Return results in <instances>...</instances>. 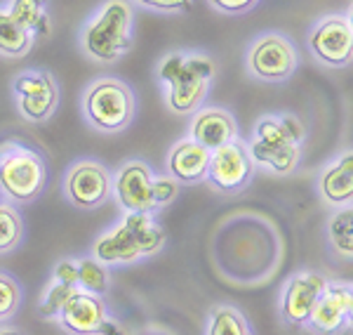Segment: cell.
Listing matches in <instances>:
<instances>
[{
  "instance_id": "1",
  "label": "cell",
  "mask_w": 353,
  "mask_h": 335,
  "mask_svg": "<svg viewBox=\"0 0 353 335\" xmlns=\"http://www.w3.org/2000/svg\"><path fill=\"white\" fill-rule=\"evenodd\" d=\"M165 243L168 234L156 222V215L125 213L116 227L94 238L92 258L106 267H128L158 255Z\"/></svg>"
},
{
  "instance_id": "2",
  "label": "cell",
  "mask_w": 353,
  "mask_h": 335,
  "mask_svg": "<svg viewBox=\"0 0 353 335\" xmlns=\"http://www.w3.org/2000/svg\"><path fill=\"white\" fill-rule=\"evenodd\" d=\"M214 61L205 52H179L165 55L158 64V78L165 83V102L174 113H196L214 81Z\"/></svg>"
},
{
  "instance_id": "3",
  "label": "cell",
  "mask_w": 353,
  "mask_h": 335,
  "mask_svg": "<svg viewBox=\"0 0 353 335\" xmlns=\"http://www.w3.org/2000/svg\"><path fill=\"white\" fill-rule=\"evenodd\" d=\"M306 140L304 123L292 113H269L254 126L252 142L248 144L254 166H264L273 175H292L299 168L301 146Z\"/></svg>"
},
{
  "instance_id": "4",
  "label": "cell",
  "mask_w": 353,
  "mask_h": 335,
  "mask_svg": "<svg viewBox=\"0 0 353 335\" xmlns=\"http://www.w3.org/2000/svg\"><path fill=\"white\" fill-rule=\"evenodd\" d=\"M132 8L128 0H106L81 31V48L92 61L116 64L132 48Z\"/></svg>"
},
{
  "instance_id": "5",
  "label": "cell",
  "mask_w": 353,
  "mask_h": 335,
  "mask_svg": "<svg viewBox=\"0 0 353 335\" xmlns=\"http://www.w3.org/2000/svg\"><path fill=\"white\" fill-rule=\"evenodd\" d=\"M81 109L85 121L104 135L123 133L132 126L137 113L134 90L121 78L104 76L90 83L83 93Z\"/></svg>"
},
{
  "instance_id": "6",
  "label": "cell",
  "mask_w": 353,
  "mask_h": 335,
  "mask_svg": "<svg viewBox=\"0 0 353 335\" xmlns=\"http://www.w3.org/2000/svg\"><path fill=\"white\" fill-rule=\"evenodd\" d=\"M48 184L45 158L19 142L0 144V196L14 206H28L43 196Z\"/></svg>"
},
{
  "instance_id": "7",
  "label": "cell",
  "mask_w": 353,
  "mask_h": 335,
  "mask_svg": "<svg viewBox=\"0 0 353 335\" xmlns=\"http://www.w3.org/2000/svg\"><path fill=\"white\" fill-rule=\"evenodd\" d=\"M245 66L250 76L261 83H285L297 71L299 52L285 33L266 31L250 43Z\"/></svg>"
},
{
  "instance_id": "8",
  "label": "cell",
  "mask_w": 353,
  "mask_h": 335,
  "mask_svg": "<svg viewBox=\"0 0 353 335\" xmlns=\"http://www.w3.org/2000/svg\"><path fill=\"white\" fill-rule=\"evenodd\" d=\"M64 196L81 210H97L113 196V175L104 163L81 158L71 163L64 178Z\"/></svg>"
},
{
  "instance_id": "9",
  "label": "cell",
  "mask_w": 353,
  "mask_h": 335,
  "mask_svg": "<svg viewBox=\"0 0 353 335\" xmlns=\"http://www.w3.org/2000/svg\"><path fill=\"white\" fill-rule=\"evenodd\" d=\"M57 321L71 335H125L123 326L106 309L104 298L81 288L71 293Z\"/></svg>"
},
{
  "instance_id": "10",
  "label": "cell",
  "mask_w": 353,
  "mask_h": 335,
  "mask_svg": "<svg viewBox=\"0 0 353 335\" xmlns=\"http://www.w3.org/2000/svg\"><path fill=\"white\" fill-rule=\"evenodd\" d=\"M17 109L28 123H45L54 116L59 106V85L45 69L19 71L12 81Z\"/></svg>"
},
{
  "instance_id": "11",
  "label": "cell",
  "mask_w": 353,
  "mask_h": 335,
  "mask_svg": "<svg viewBox=\"0 0 353 335\" xmlns=\"http://www.w3.org/2000/svg\"><path fill=\"white\" fill-rule=\"evenodd\" d=\"M254 170H257V166L250 156L248 144L243 140H233L210 154L208 178L205 180L219 194L236 196L250 186Z\"/></svg>"
},
{
  "instance_id": "12",
  "label": "cell",
  "mask_w": 353,
  "mask_h": 335,
  "mask_svg": "<svg viewBox=\"0 0 353 335\" xmlns=\"http://www.w3.org/2000/svg\"><path fill=\"white\" fill-rule=\"evenodd\" d=\"M309 52L313 59L330 69H344L353 57V21L351 15H327L311 28Z\"/></svg>"
},
{
  "instance_id": "13",
  "label": "cell",
  "mask_w": 353,
  "mask_h": 335,
  "mask_svg": "<svg viewBox=\"0 0 353 335\" xmlns=\"http://www.w3.org/2000/svg\"><path fill=\"white\" fill-rule=\"evenodd\" d=\"M353 286L349 281H330L313 305L304 328L311 335H341L351 328Z\"/></svg>"
},
{
  "instance_id": "14",
  "label": "cell",
  "mask_w": 353,
  "mask_h": 335,
  "mask_svg": "<svg viewBox=\"0 0 353 335\" xmlns=\"http://www.w3.org/2000/svg\"><path fill=\"white\" fill-rule=\"evenodd\" d=\"M327 283L330 279L325 274H321V271H294L285 281V286H283L281 305H278L283 323L290 328H304L313 305L318 303V298L323 295Z\"/></svg>"
},
{
  "instance_id": "15",
  "label": "cell",
  "mask_w": 353,
  "mask_h": 335,
  "mask_svg": "<svg viewBox=\"0 0 353 335\" xmlns=\"http://www.w3.org/2000/svg\"><path fill=\"white\" fill-rule=\"evenodd\" d=\"M153 170L141 158L125 161L113 178V196L123 213H146L156 215V201H153Z\"/></svg>"
},
{
  "instance_id": "16",
  "label": "cell",
  "mask_w": 353,
  "mask_h": 335,
  "mask_svg": "<svg viewBox=\"0 0 353 335\" xmlns=\"http://www.w3.org/2000/svg\"><path fill=\"white\" fill-rule=\"evenodd\" d=\"M189 137L208 151H214L238 140V123L231 111L219 109V106L198 109L193 113V121L189 126Z\"/></svg>"
},
{
  "instance_id": "17",
  "label": "cell",
  "mask_w": 353,
  "mask_h": 335,
  "mask_svg": "<svg viewBox=\"0 0 353 335\" xmlns=\"http://www.w3.org/2000/svg\"><path fill=\"white\" fill-rule=\"evenodd\" d=\"M210 154L212 151H208L191 137L179 140L168 154L170 178L176 180L179 184H198V182H203L208 178Z\"/></svg>"
},
{
  "instance_id": "18",
  "label": "cell",
  "mask_w": 353,
  "mask_h": 335,
  "mask_svg": "<svg viewBox=\"0 0 353 335\" xmlns=\"http://www.w3.org/2000/svg\"><path fill=\"white\" fill-rule=\"evenodd\" d=\"M318 194L330 208L351 206L353 201V154L344 151L330 166L323 168L318 178Z\"/></svg>"
},
{
  "instance_id": "19",
  "label": "cell",
  "mask_w": 353,
  "mask_h": 335,
  "mask_svg": "<svg viewBox=\"0 0 353 335\" xmlns=\"http://www.w3.org/2000/svg\"><path fill=\"white\" fill-rule=\"evenodd\" d=\"M325 238L330 253L337 260L351 262L353 260V208L341 206L332 208L325 224Z\"/></svg>"
},
{
  "instance_id": "20",
  "label": "cell",
  "mask_w": 353,
  "mask_h": 335,
  "mask_svg": "<svg viewBox=\"0 0 353 335\" xmlns=\"http://www.w3.org/2000/svg\"><path fill=\"white\" fill-rule=\"evenodd\" d=\"M10 17L26 28L33 38L43 36L50 38L52 36V21L48 15V0H8Z\"/></svg>"
},
{
  "instance_id": "21",
  "label": "cell",
  "mask_w": 353,
  "mask_h": 335,
  "mask_svg": "<svg viewBox=\"0 0 353 335\" xmlns=\"http://www.w3.org/2000/svg\"><path fill=\"white\" fill-rule=\"evenodd\" d=\"M205 335H254L248 316L236 305H217L208 314Z\"/></svg>"
},
{
  "instance_id": "22",
  "label": "cell",
  "mask_w": 353,
  "mask_h": 335,
  "mask_svg": "<svg viewBox=\"0 0 353 335\" xmlns=\"http://www.w3.org/2000/svg\"><path fill=\"white\" fill-rule=\"evenodd\" d=\"M31 48H33L31 33L21 24H17L8 10L0 8V57L17 59V57L28 55Z\"/></svg>"
},
{
  "instance_id": "23",
  "label": "cell",
  "mask_w": 353,
  "mask_h": 335,
  "mask_svg": "<svg viewBox=\"0 0 353 335\" xmlns=\"http://www.w3.org/2000/svg\"><path fill=\"white\" fill-rule=\"evenodd\" d=\"M24 241V220L14 203L0 198V255L17 251Z\"/></svg>"
},
{
  "instance_id": "24",
  "label": "cell",
  "mask_w": 353,
  "mask_h": 335,
  "mask_svg": "<svg viewBox=\"0 0 353 335\" xmlns=\"http://www.w3.org/2000/svg\"><path fill=\"white\" fill-rule=\"evenodd\" d=\"M78 288L85 293H92V295L104 298L111 288L109 267L97 262L92 255H90V258H81L78 260Z\"/></svg>"
},
{
  "instance_id": "25",
  "label": "cell",
  "mask_w": 353,
  "mask_h": 335,
  "mask_svg": "<svg viewBox=\"0 0 353 335\" xmlns=\"http://www.w3.org/2000/svg\"><path fill=\"white\" fill-rule=\"evenodd\" d=\"M21 300H24V291H21L19 281L12 274L0 271V323L14 319V314L21 307Z\"/></svg>"
},
{
  "instance_id": "26",
  "label": "cell",
  "mask_w": 353,
  "mask_h": 335,
  "mask_svg": "<svg viewBox=\"0 0 353 335\" xmlns=\"http://www.w3.org/2000/svg\"><path fill=\"white\" fill-rule=\"evenodd\" d=\"M73 291H76V288L64 286V283H57V281H50L48 288H45L41 305H38V314L48 321H52V319L57 321V316H59V312L64 309L66 300L71 298Z\"/></svg>"
},
{
  "instance_id": "27",
  "label": "cell",
  "mask_w": 353,
  "mask_h": 335,
  "mask_svg": "<svg viewBox=\"0 0 353 335\" xmlns=\"http://www.w3.org/2000/svg\"><path fill=\"white\" fill-rule=\"evenodd\" d=\"M181 184L176 180H172L170 175H161V178H153V201H156L158 210H165L168 206H172L179 196Z\"/></svg>"
},
{
  "instance_id": "28",
  "label": "cell",
  "mask_w": 353,
  "mask_h": 335,
  "mask_svg": "<svg viewBox=\"0 0 353 335\" xmlns=\"http://www.w3.org/2000/svg\"><path fill=\"white\" fill-rule=\"evenodd\" d=\"M134 5L144 10L165 15H189L193 12V0H132Z\"/></svg>"
},
{
  "instance_id": "29",
  "label": "cell",
  "mask_w": 353,
  "mask_h": 335,
  "mask_svg": "<svg viewBox=\"0 0 353 335\" xmlns=\"http://www.w3.org/2000/svg\"><path fill=\"white\" fill-rule=\"evenodd\" d=\"M52 281L64 283V286H71V288H78V260L76 258L59 260L52 269Z\"/></svg>"
},
{
  "instance_id": "30",
  "label": "cell",
  "mask_w": 353,
  "mask_h": 335,
  "mask_svg": "<svg viewBox=\"0 0 353 335\" xmlns=\"http://www.w3.org/2000/svg\"><path fill=\"white\" fill-rule=\"evenodd\" d=\"M212 5V10H217L221 15H231V17H238V15H245L250 10H254L259 5V0H208Z\"/></svg>"
},
{
  "instance_id": "31",
  "label": "cell",
  "mask_w": 353,
  "mask_h": 335,
  "mask_svg": "<svg viewBox=\"0 0 353 335\" xmlns=\"http://www.w3.org/2000/svg\"><path fill=\"white\" fill-rule=\"evenodd\" d=\"M0 335H24V333H21L19 328L8 326V323H5V326H0Z\"/></svg>"
}]
</instances>
